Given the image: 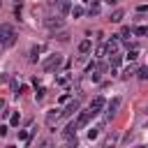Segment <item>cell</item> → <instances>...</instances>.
<instances>
[{"instance_id": "1", "label": "cell", "mask_w": 148, "mask_h": 148, "mask_svg": "<svg viewBox=\"0 0 148 148\" xmlns=\"http://www.w3.org/2000/svg\"><path fill=\"white\" fill-rule=\"evenodd\" d=\"M0 42H2V46H12L14 44V30H12V25H0Z\"/></svg>"}, {"instance_id": "2", "label": "cell", "mask_w": 148, "mask_h": 148, "mask_svg": "<svg viewBox=\"0 0 148 148\" xmlns=\"http://www.w3.org/2000/svg\"><path fill=\"white\" fill-rule=\"evenodd\" d=\"M90 118H95V113H92L90 109H88V111H76V120H74V123H76V127L81 130V127H86V125L90 123Z\"/></svg>"}, {"instance_id": "3", "label": "cell", "mask_w": 148, "mask_h": 148, "mask_svg": "<svg viewBox=\"0 0 148 148\" xmlns=\"http://www.w3.org/2000/svg\"><path fill=\"white\" fill-rule=\"evenodd\" d=\"M60 62H62V56L53 53V56L44 62V69H46V72H53V69H58V67H60Z\"/></svg>"}, {"instance_id": "4", "label": "cell", "mask_w": 148, "mask_h": 148, "mask_svg": "<svg viewBox=\"0 0 148 148\" xmlns=\"http://www.w3.org/2000/svg\"><path fill=\"white\" fill-rule=\"evenodd\" d=\"M44 23H46V28H49V30H60V28L65 25V21H62L60 16H51V18H46Z\"/></svg>"}, {"instance_id": "5", "label": "cell", "mask_w": 148, "mask_h": 148, "mask_svg": "<svg viewBox=\"0 0 148 148\" xmlns=\"http://www.w3.org/2000/svg\"><path fill=\"white\" fill-rule=\"evenodd\" d=\"M118 44H120V35H111V39L106 42V56L116 53L118 51Z\"/></svg>"}, {"instance_id": "6", "label": "cell", "mask_w": 148, "mask_h": 148, "mask_svg": "<svg viewBox=\"0 0 148 148\" xmlns=\"http://www.w3.org/2000/svg\"><path fill=\"white\" fill-rule=\"evenodd\" d=\"M104 106H106V102H104V97H102V95H97V97H95V99L90 102V111H92L95 116H97V113H99V111H102Z\"/></svg>"}, {"instance_id": "7", "label": "cell", "mask_w": 148, "mask_h": 148, "mask_svg": "<svg viewBox=\"0 0 148 148\" xmlns=\"http://www.w3.org/2000/svg\"><path fill=\"white\" fill-rule=\"evenodd\" d=\"M76 111H79V99H72V102L65 106V111H60V116H62V118H69V116H74Z\"/></svg>"}, {"instance_id": "8", "label": "cell", "mask_w": 148, "mask_h": 148, "mask_svg": "<svg viewBox=\"0 0 148 148\" xmlns=\"http://www.w3.org/2000/svg\"><path fill=\"white\" fill-rule=\"evenodd\" d=\"M118 106H120V97H113L109 104H106V118H111V116H116V111H118Z\"/></svg>"}, {"instance_id": "9", "label": "cell", "mask_w": 148, "mask_h": 148, "mask_svg": "<svg viewBox=\"0 0 148 148\" xmlns=\"http://www.w3.org/2000/svg\"><path fill=\"white\" fill-rule=\"evenodd\" d=\"M90 51H92V42L90 39H83L79 44V53H90Z\"/></svg>"}, {"instance_id": "10", "label": "cell", "mask_w": 148, "mask_h": 148, "mask_svg": "<svg viewBox=\"0 0 148 148\" xmlns=\"http://www.w3.org/2000/svg\"><path fill=\"white\" fill-rule=\"evenodd\" d=\"M42 51H44V46H42V44L32 46V49H30V60H32V62H37V58H39V53H42Z\"/></svg>"}, {"instance_id": "11", "label": "cell", "mask_w": 148, "mask_h": 148, "mask_svg": "<svg viewBox=\"0 0 148 148\" xmlns=\"http://www.w3.org/2000/svg\"><path fill=\"white\" fill-rule=\"evenodd\" d=\"M109 60H111V67H120V65H123V56H120L118 51H116V53H111V56H109Z\"/></svg>"}, {"instance_id": "12", "label": "cell", "mask_w": 148, "mask_h": 148, "mask_svg": "<svg viewBox=\"0 0 148 148\" xmlns=\"http://www.w3.org/2000/svg\"><path fill=\"white\" fill-rule=\"evenodd\" d=\"M69 14H72V16H74V18H79V16H83V14H86V9H83V7H81V5H74V7H72V9H69Z\"/></svg>"}, {"instance_id": "13", "label": "cell", "mask_w": 148, "mask_h": 148, "mask_svg": "<svg viewBox=\"0 0 148 148\" xmlns=\"http://www.w3.org/2000/svg\"><path fill=\"white\" fill-rule=\"evenodd\" d=\"M123 16H125V12H123V9H116V12L111 14V21H113V23H120Z\"/></svg>"}, {"instance_id": "14", "label": "cell", "mask_w": 148, "mask_h": 148, "mask_svg": "<svg viewBox=\"0 0 148 148\" xmlns=\"http://www.w3.org/2000/svg\"><path fill=\"white\" fill-rule=\"evenodd\" d=\"M132 32H134V35H139V37H146V35H148V25H136Z\"/></svg>"}, {"instance_id": "15", "label": "cell", "mask_w": 148, "mask_h": 148, "mask_svg": "<svg viewBox=\"0 0 148 148\" xmlns=\"http://www.w3.org/2000/svg\"><path fill=\"white\" fill-rule=\"evenodd\" d=\"M58 118H60V113H58L56 109H51V111L46 113V123H53V120H58Z\"/></svg>"}, {"instance_id": "16", "label": "cell", "mask_w": 148, "mask_h": 148, "mask_svg": "<svg viewBox=\"0 0 148 148\" xmlns=\"http://www.w3.org/2000/svg\"><path fill=\"white\" fill-rule=\"evenodd\" d=\"M69 9H72L69 0H60V14H69Z\"/></svg>"}, {"instance_id": "17", "label": "cell", "mask_w": 148, "mask_h": 148, "mask_svg": "<svg viewBox=\"0 0 148 148\" xmlns=\"http://www.w3.org/2000/svg\"><path fill=\"white\" fill-rule=\"evenodd\" d=\"M136 76H139L141 81H148V67H139V69H136Z\"/></svg>"}, {"instance_id": "18", "label": "cell", "mask_w": 148, "mask_h": 148, "mask_svg": "<svg viewBox=\"0 0 148 148\" xmlns=\"http://www.w3.org/2000/svg\"><path fill=\"white\" fill-rule=\"evenodd\" d=\"M132 35H134V32H132V28H127V25H125V28L120 30V39H130Z\"/></svg>"}, {"instance_id": "19", "label": "cell", "mask_w": 148, "mask_h": 148, "mask_svg": "<svg viewBox=\"0 0 148 148\" xmlns=\"http://www.w3.org/2000/svg\"><path fill=\"white\" fill-rule=\"evenodd\" d=\"M18 123H21V113H12V118H9V125H12V127H16Z\"/></svg>"}, {"instance_id": "20", "label": "cell", "mask_w": 148, "mask_h": 148, "mask_svg": "<svg viewBox=\"0 0 148 148\" xmlns=\"http://www.w3.org/2000/svg\"><path fill=\"white\" fill-rule=\"evenodd\" d=\"M97 134H99V127H90V130H88V139H90V141L97 139Z\"/></svg>"}, {"instance_id": "21", "label": "cell", "mask_w": 148, "mask_h": 148, "mask_svg": "<svg viewBox=\"0 0 148 148\" xmlns=\"http://www.w3.org/2000/svg\"><path fill=\"white\" fill-rule=\"evenodd\" d=\"M106 56V46H97V51H95V58H104Z\"/></svg>"}, {"instance_id": "22", "label": "cell", "mask_w": 148, "mask_h": 148, "mask_svg": "<svg viewBox=\"0 0 148 148\" xmlns=\"http://www.w3.org/2000/svg\"><path fill=\"white\" fill-rule=\"evenodd\" d=\"M125 58H127V60H136V58H139V51H136V49H132V51H127V56H125Z\"/></svg>"}, {"instance_id": "23", "label": "cell", "mask_w": 148, "mask_h": 148, "mask_svg": "<svg viewBox=\"0 0 148 148\" xmlns=\"http://www.w3.org/2000/svg\"><path fill=\"white\" fill-rule=\"evenodd\" d=\"M88 14H90V16H97V14H99V5H90Z\"/></svg>"}, {"instance_id": "24", "label": "cell", "mask_w": 148, "mask_h": 148, "mask_svg": "<svg viewBox=\"0 0 148 148\" xmlns=\"http://www.w3.org/2000/svg\"><path fill=\"white\" fill-rule=\"evenodd\" d=\"M56 37H58V39H60V42H67V39H69V35H67V32H65V30H62V32H58V35H56Z\"/></svg>"}, {"instance_id": "25", "label": "cell", "mask_w": 148, "mask_h": 148, "mask_svg": "<svg viewBox=\"0 0 148 148\" xmlns=\"http://www.w3.org/2000/svg\"><path fill=\"white\" fill-rule=\"evenodd\" d=\"M44 95H46V88H39V90L35 92V97H37V99H44Z\"/></svg>"}, {"instance_id": "26", "label": "cell", "mask_w": 148, "mask_h": 148, "mask_svg": "<svg viewBox=\"0 0 148 148\" xmlns=\"http://www.w3.org/2000/svg\"><path fill=\"white\" fill-rule=\"evenodd\" d=\"M132 74H134V69H132V67H127V69H125V72H123V79H130V76H132Z\"/></svg>"}, {"instance_id": "27", "label": "cell", "mask_w": 148, "mask_h": 148, "mask_svg": "<svg viewBox=\"0 0 148 148\" xmlns=\"http://www.w3.org/2000/svg\"><path fill=\"white\" fill-rule=\"evenodd\" d=\"M7 132H9V125H0V136H7Z\"/></svg>"}, {"instance_id": "28", "label": "cell", "mask_w": 148, "mask_h": 148, "mask_svg": "<svg viewBox=\"0 0 148 148\" xmlns=\"http://www.w3.org/2000/svg\"><path fill=\"white\" fill-rule=\"evenodd\" d=\"M9 86H12V90H14V92L18 90V81H16V79H12V81H9Z\"/></svg>"}, {"instance_id": "29", "label": "cell", "mask_w": 148, "mask_h": 148, "mask_svg": "<svg viewBox=\"0 0 148 148\" xmlns=\"http://www.w3.org/2000/svg\"><path fill=\"white\" fill-rule=\"evenodd\" d=\"M136 12H139V14H143V12H148V5H139V7H136Z\"/></svg>"}, {"instance_id": "30", "label": "cell", "mask_w": 148, "mask_h": 148, "mask_svg": "<svg viewBox=\"0 0 148 148\" xmlns=\"http://www.w3.org/2000/svg\"><path fill=\"white\" fill-rule=\"evenodd\" d=\"M104 2H106V5H116L118 0H104Z\"/></svg>"}, {"instance_id": "31", "label": "cell", "mask_w": 148, "mask_h": 148, "mask_svg": "<svg viewBox=\"0 0 148 148\" xmlns=\"http://www.w3.org/2000/svg\"><path fill=\"white\" fill-rule=\"evenodd\" d=\"M0 109H5V99H0Z\"/></svg>"}, {"instance_id": "32", "label": "cell", "mask_w": 148, "mask_h": 148, "mask_svg": "<svg viewBox=\"0 0 148 148\" xmlns=\"http://www.w3.org/2000/svg\"><path fill=\"white\" fill-rule=\"evenodd\" d=\"M49 2H53V5H56V2H60V0H49Z\"/></svg>"}, {"instance_id": "33", "label": "cell", "mask_w": 148, "mask_h": 148, "mask_svg": "<svg viewBox=\"0 0 148 148\" xmlns=\"http://www.w3.org/2000/svg\"><path fill=\"white\" fill-rule=\"evenodd\" d=\"M83 2H90V0H83Z\"/></svg>"}, {"instance_id": "34", "label": "cell", "mask_w": 148, "mask_h": 148, "mask_svg": "<svg viewBox=\"0 0 148 148\" xmlns=\"http://www.w3.org/2000/svg\"><path fill=\"white\" fill-rule=\"evenodd\" d=\"M146 111H148V109H146Z\"/></svg>"}]
</instances>
